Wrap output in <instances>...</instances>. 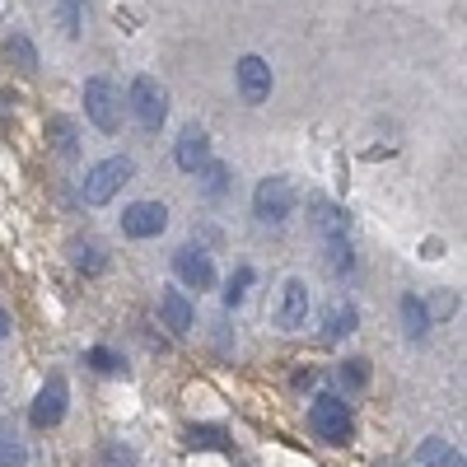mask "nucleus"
Wrapping results in <instances>:
<instances>
[{
	"label": "nucleus",
	"mask_w": 467,
	"mask_h": 467,
	"mask_svg": "<svg viewBox=\"0 0 467 467\" xmlns=\"http://www.w3.org/2000/svg\"><path fill=\"white\" fill-rule=\"evenodd\" d=\"M308 425H314V435L323 444H350V435H356V425H350V407L332 393L314 398V407H308Z\"/></svg>",
	"instance_id": "nucleus-3"
},
{
	"label": "nucleus",
	"mask_w": 467,
	"mask_h": 467,
	"mask_svg": "<svg viewBox=\"0 0 467 467\" xmlns=\"http://www.w3.org/2000/svg\"><path fill=\"white\" fill-rule=\"evenodd\" d=\"M327 266H332V276H341V271L356 266V257H350V244H346V239H341V244H327Z\"/></svg>",
	"instance_id": "nucleus-23"
},
{
	"label": "nucleus",
	"mask_w": 467,
	"mask_h": 467,
	"mask_svg": "<svg viewBox=\"0 0 467 467\" xmlns=\"http://www.w3.org/2000/svg\"><path fill=\"white\" fill-rule=\"evenodd\" d=\"M290 211H295V187H290V178H281V173L262 178L257 192H253V215H257L262 224H271V229H281V224L290 220Z\"/></svg>",
	"instance_id": "nucleus-2"
},
{
	"label": "nucleus",
	"mask_w": 467,
	"mask_h": 467,
	"mask_svg": "<svg viewBox=\"0 0 467 467\" xmlns=\"http://www.w3.org/2000/svg\"><path fill=\"white\" fill-rule=\"evenodd\" d=\"M131 178H136V164L127 160V154H112V160L94 164V169L85 173V187H80V192H85V206H108Z\"/></svg>",
	"instance_id": "nucleus-1"
},
{
	"label": "nucleus",
	"mask_w": 467,
	"mask_h": 467,
	"mask_svg": "<svg viewBox=\"0 0 467 467\" xmlns=\"http://www.w3.org/2000/svg\"><path fill=\"white\" fill-rule=\"evenodd\" d=\"M169 229V206L164 202H131L122 211V234L127 239H160Z\"/></svg>",
	"instance_id": "nucleus-7"
},
{
	"label": "nucleus",
	"mask_w": 467,
	"mask_h": 467,
	"mask_svg": "<svg viewBox=\"0 0 467 467\" xmlns=\"http://www.w3.org/2000/svg\"><path fill=\"white\" fill-rule=\"evenodd\" d=\"M0 337H10V314L0 308Z\"/></svg>",
	"instance_id": "nucleus-29"
},
{
	"label": "nucleus",
	"mask_w": 467,
	"mask_h": 467,
	"mask_svg": "<svg viewBox=\"0 0 467 467\" xmlns=\"http://www.w3.org/2000/svg\"><path fill=\"white\" fill-rule=\"evenodd\" d=\"M75 266H80V271H103L99 248H75Z\"/></svg>",
	"instance_id": "nucleus-27"
},
{
	"label": "nucleus",
	"mask_w": 467,
	"mask_h": 467,
	"mask_svg": "<svg viewBox=\"0 0 467 467\" xmlns=\"http://www.w3.org/2000/svg\"><path fill=\"white\" fill-rule=\"evenodd\" d=\"M10 52L19 57V66H24V70H33V66H37V52L28 47V37H19V33L10 37Z\"/></svg>",
	"instance_id": "nucleus-26"
},
{
	"label": "nucleus",
	"mask_w": 467,
	"mask_h": 467,
	"mask_svg": "<svg viewBox=\"0 0 467 467\" xmlns=\"http://www.w3.org/2000/svg\"><path fill=\"white\" fill-rule=\"evenodd\" d=\"M85 365H89V369H99V374H122V360H117L108 346H94L89 356H85Z\"/></svg>",
	"instance_id": "nucleus-21"
},
{
	"label": "nucleus",
	"mask_w": 467,
	"mask_h": 467,
	"mask_svg": "<svg viewBox=\"0 0 467 467\" xmlns=\"http://www.w3.org/2000/svg\"><path fill=\"white\" fill-rule=\"evenodd\" d=\"M103 467H136V453L122 449V444H108L103 449Z\"/></svg>",
	"instance_id": "nucleus-25"
},
{
	"label": "nucleus",
	"mask_w": 467,
	"mask_h": 467,
	"mask_svg": "<svg viewBox=\"0 0 467 467\" xmlns=\"http://www.w3.org/2000/svg\"><path fill=\"white\" fill-rule=\"evenodd\" d=\"M127 99H131V112H136V122H140L145 131H160V127L169 122V94L160 89V80H154V75H136Z\"/></svg>",
	"instance_id": "nucleus-4"
},
{
	"label": "nucleus",
	"mask_w": 467,
	"mask_h": 467,
	"mask_svg": "<svg viewBox=\"0 0 467 467\" xmlns=\"http://www.w3.org/2000/svg\"><path fill=\"white\" fill-rule=\"evenodd\" d=\"M57 19H61V33L66 37H80L85 33V0H61Z\"/></svg>",
	"instance_id": "nucleus-18"
},
{
	"label": "nucleus",
	"mask_w": 467,
	"mask_h": 467,
	"mask_svg": "<svg viewBox=\"0 0 467 467\" xmlns=\"http://www.w3.org/2000/svg\"><path fill=\"white\" fill-rule=\"evenodd\" d=\"M173 160H178V169H182V173H202V169L211 164V136H206L202 127H187V131L178 136Z\"/></svg>",
	"instance_id": "nucleus-11"
},
{
	"label": "nucleus",
	"mask_w": 467,
	"mask_h": 467,
	"mask_svg": "<svg viewBox=\"0 0 467 467\" xmlns=\"http://www.w3.org/2000/svg\"><path fill=\"white\" fill-rule=\"evenodd\" d=\"M47 140L57 145L61 160H75V150H80V145H75V122H70V117H47Z\"/></svg>",
	"instance_id": "nucleus-15"
},
{
	"label": "nucleus",
	"mask_w": 467,
	"mask_h": 467,
	"mask_svg": "<svg viewBox=\"0 0 467 467\" xmlns=\"http://www.w3.org/2000/svg\"><path fill=\"white\" fill-rule=\"evenodd\" d=\"M160 314H164V327H169L173 337H187V332H192V323H197V314H192V299H187L182 290H164Z\"/></svg>",
	"instance_id": "nucleus-13"
},
{
	"label": "nucleus",
	"mask_w": 467,
	"mask_h": 467,
	"mask_svg": "<svg viewBox=\"0 0 467 467\" xmlns=\"http://www.w3.org/2000/svg\"><path fill=\"white\" fill-rule=\"evenodd\" d=\"M420 462L425 467H462V453L449 449V440H425L420 444Z\"/></svg>",
	"instance_id": "nucleus-16"
},
{
	"label": "nucleus",
	"mask_w": 467,
	"mask_h": 467,
	"mask_svg": "<svg viewBox=\"0 0 467 467\" xmlns=\"http://www.w3.org/2000/svg\"><path fill=\"white\" fill-rule=\"evenodd\" d=\"M304 323H308V285H304L299 276H290V281L281 285V299H276V327L299 332Z\"/></svg>",
	"instance_id": "nucleus-10"
},
{
	"label": "nucleus",
	"mask_w": 467,
	"mask_h": 467,
	"mask_svg": "<svg viewBox=\"0 0 467 467\" xmlns=\"http://www.w3.org/2000/svg\"><path fill=\"white\" fill-rule=\"evenodd\" d=\"M239 94L248 99V103H262V99H271V66L262 61V57H239Z\"/></svg>",
	"instance_id": "nucleus-12"
},
{
	"label": "nucleus",
	"mask_w": 467,
	"mask_h": 467,
	"mask_svg": "<svg viewBox=\"0 0 467 467\" xmlns=\"http://www.w3.org/2000/svg\"><path fill=\"white\" fill-rule=\"evenodd\" d=\"M248 285H253V266H239L229 276V285H224V308H239L248 299Z\"/></svg>",
	"instance_id": "nucleus-20"
},
{
	"label": "nucleus",
	"mask_w": 467,
	"mask_h": 467,
	"mask_svg": "<svg viewBox=\"0 0 467 467\" xmlns=\"http://www.w3.org/2000/svg\"><path fill=\"white\" fill-rule=\"evenodd\" d=\"M0 462H5V467H19V462H24V449H19V444H0Z\"/></svg>",
	"instance_id": "nucleus-28"
},
{
	"label": "nucleus",
	"mask_w": 467,
	"mask_h": 467,
	"mask_svg": "<svg viewBox=\"0 0 467 467\" xmlns=\"http://www.w3.org/2000/svg\"><path fill=\"white\" fill-rule=\"evenodd\" d=\"M239 467H253V462H239Z\"/></svg>",
	"instance_id": "nucleus-30"
},
{
	"label": "nucleus",
	"mask_w": 467,
	"mask_h": 467,
	"mask_svg": "<svg viewBox=\"0 0 467 467\" xmlns=\"http://www.w3.org/2000/svg\"><path fill=\"white\" fill-rule=\"evenodd\" d=\"M356 323H360L356 304L337 299V304L327 308V314H323V337H327V341H341V337H350V332H356Z\"/></svg>",
	"instance_id": "nucleus-14"
},
{
	"label": "nucleus",
	"mask_w": 467,
	"mask_h": 467,
	"mask_svg": "<svg viewBox=\"0 0 467 467\" xmlns=\"http://www.w3.org/2000/svg\"><path fill=\"white\" fill-rule=\"evenodd\" d=\"M66 416V379L61 374H52L43 388H37V398H33V411H28V420L37 425V431H47V425H57Z\"/></svg>",
	"instance_id": "nucleus-9"
},
{
	"label": "nucleus",
	"mask_w": 467,
	"mask_h": 467,
	"mask_svg": "<svg viewBox=\"0 0 467 467\" xmlns=\"http://www.w3.org/2000/svg\"><path fill=\"white\" fill-rule=\"evenodd\" d=\"M402 323H407V337H411V341H420L425 332H431V314H425V304H420L416 295L402 299Z\"/></svg>",
	"instance_id": "nucleus-17"
},
{
	"label": "nucleus",
	"mask_w": 467,
	"mask_h": 467,
	"mask_svg": "<svg viewBox=\"0 0 467 467\" xmlns=\"http://www.w3.org/2000/svg\"><path fill=\"white\" fill-rule=\"evenodd\" d=\"M187 444H192V449H229V435L220 431V425H192Z\"/></svg>",
	"instance_id": "nucleus-19"
},
{
	"label": "nucleus",
	"mask_w": 467,
	"mask_h": 467,
	"mask_svg": "<svg viewBox=\"0 0 467 467\" xmlns=\"http://www.w3.org/2000/svg\"><path fill=\"white\" fill-rule=\"evenodd\" d=\"M202 173H206V192H211V197H220V192L229 187V169H224V164H215V160H211Z\"/></svg>",
	"instance_id": "nucleus-24"
},
{
	"label": "nucleus",
	"mask_w": 467,
	"mask_h": 467,
	"mask_svg": "<svg viewBox=\"0 0 467 467\" xmlns=\"http://www.w3.org/2000/svg\"><path fill=\"white\" fill-rule=\"evenodd\" d=\"M173 271H178V281L187 285V290H215V262H211V253L206 248H197V244H182L178 253H173Z\"/></svg>",
	"instance_id": "nucleus-6"
},
{
	"label": "nucleus",
	"mask_w": 467,
	"mask_h": 467,
	"mask_svg": "<svg viewBox=\"0 0 467 467\" xmlns=\"http://www.w3.org/2000/svg\"><path fill=\"white\" fill-rule=\"evenodd\" d=\"M308 224H314V234L323 239V248L327 244H341L346 239V229H350V215L332 202V197H323V192H314L308 197Z\"/></svg>",
	"instance_id": "nucleus-8"
},
{
	"label": "nucleus",
	"mask_w": 467,
	"mask_h": 467,
	"mask_svg": "<svg viewBox=\"0 0 467 467\" xmlns=\"http://www.w3.org/2000/svg\"><path fill=\"white\" fill-rule=\"evenodd\" d=\"M341 383H346V388H365V383H369V360H360V356L346 360V365H341Z\"/></svg>",
	"instance_id": "nucleus-22"
},
{
	"label": "nucleus",
	"mask_w": 467,
	"mask_h": 467,
	"mask_svg": "<svg viewBox=\"0 0 467 467\" xmlns=\"http://www.w3.org/2000/svg\"><path fill=\"white\" fill-rule=\"evenodd\" d=\"M85 117L108 136L122 127V103H117V94H112V85L103 80V75H94V80L85 85Z\"/></svg>",
	"instance_id": "nucleus-5"
}]
</instances>
